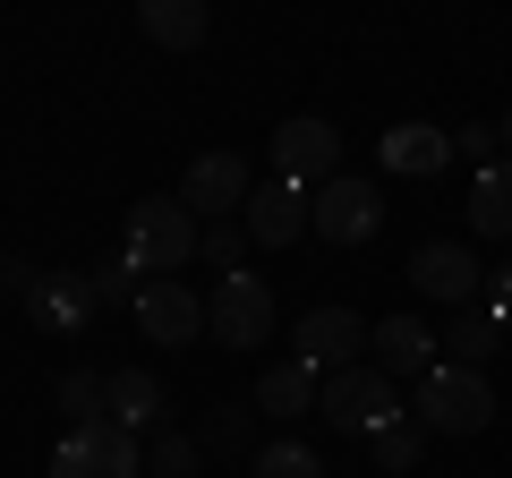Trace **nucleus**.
<instances>
[{
    "label": "nucleus",
    "mask_w": 512,
    "mask_h": 478,
    "mask_svg": "<svg viewBox=\"0 0 512 478\" xmlns=\"http://www.w3.org/2000/svg\"><path fill=\"white\" fill-rule=\"evenodd\" d=\"M205 453H239V444H248V410H205Z\"/></svg>",
    "instance_id": "27"
},
{
    "label": "nucleus",
    "mask_w": 512,
    "mask_h": 478,
    "mask_svg": "<svg viewBox=\"0 0 512 478\" xmlns=\"http://www.w3.org/2000/svg\"><path fill=\"white\" fill-rule=\"evenodd\" d=\"M367 350H376L384 376H427L436 368V333H427L419 316H384V325L367 333Z\"/></svg>",
    "instance_id": "15"
},
{
    "label": "nucleus",
    "mask_w": 512,
    "mask_h": 478,
    "mask_svg": "<svg viewBox=\"0 0 512 478\" xmlns=\"http://www.w3.org/2000/svg\"><path fill=\"white\" fill-rule=\"evenodd\" d=\"M239 222H248V239H256V248H291L299 231H316V214H308V188H291V180L256 188Z\"/></svg>",
    "instance_id": "12"
},
{
    "label": "nucleus",
    "mask_w": 512,
    "mask_h": 478,
    "mask_svg": "<svg viewBox=\"0 0 512 478\" xmlns=\"http://www.w3.org/2000/svg\"><path fill=\"white\" fill-rule=\"evenodd\" d=\"M487 419H495V393H487L478 368L436 359V368L419 376V427H436V436H478Z\"/></svg>",
    "instance_id": "3"
},
{
    "label": "nucleus",
    "mask_w": 512,
    "mask_h": 478,
    "mask_svg": "<svg viewBox=\"0 0 512 478\" xmlns=\"http://www.w3.org/2000/svg\"><path fill=\"white\" fill-rule=\"evenodd\" d=\"M26 308H35V325H43V333H86V316L103 308V299H94V282H86V274H43Z\"/></svg>",
    "instance_id": "16"
},
{
    "label": "nucleus",
    "mask_w": 512,
    "mask_h": 478,
    "mask_svg": "<svg viewBox=\"0 0 512 478\" xmlns=\"http://www.w3.org/2000/svg\"><path fill=\"white\" fill-rule=\"evenodd\" d=\"M274 171L291 188H325V180H342V137H333V120H316V111H299V120H282L274 129Z\"/></svg>",
    "instance_id": "5"
},
{
    "label": "nucleus",
    "mask_w": 512,
    "mask_h": 478,
    "mask_svg": "<svg viewBox=\"0 0 512 478\" xmlns=\"http://www.w3.org/2000/svg\"><path fill=\"white\" fill-rule=\"evenodd\" d=\"M495 137H504V146H512V111H504V129H495Z\"/></svg>",
    "instance_id": "31"
},
{
    "label": "nucleus",
    "mask_w": 512,
    "mask_h": 478,
    "mask_svg": "<svg viewBox=\"0 0 512 478\" xmlns=\"http://www.w3.org/2000/svg\"><path fill=\"white\" fill-rule=\"evenodd\" d=\"M367 453H376L384 470H410V461H419V419H402V427H384V436L367 444Z\"/></svg>",
    "instance_id": "26"
},
{
    "label": "nucleus",
    "mask_w": 512,
    "mask_h": 478,
    "mask_svg": "<svg viewBox=\"0 0 512 478\" xmlns=\"http://www.w3.org/2000/svg\"><path fill=\"white\" fill-rule=\"evenodd\" d=\"M205 325H214L222 350H256L265 333H274V291H265L256 274H222L214 299H205Z\"/></svg>",
    "instance_id": "6"
},
{
    "label": "nucleus",
    "mask_w": 512,
    "mask_h": 478,
    "mask_svg": "<svg viewBox=\"0 0 512 478\" xmlns=\"http://www.w3.org/2000/svg\"><path fill=\"white\" fill-rule=\"evenodd\" d=\"M444 342H453V368H478V376H487V359L504 350V316L478 299V308H461V316H453V333H444Z\"/></svg>",
    "instance_id": "19"
},
{
    "label": "nucleus",
    "mask_w": 512,
    "mask_h": 478,
    "mask_svg": "<svg viewBox=\"0 0 512 478\" xmlns=\"http://www.w3.org/2000/svg\"><path fill=\"white\" fill-rule=\"evenodd\" d=\"M308 214H316V239H333V248H359V239H376V222H384V197L367 180H325L308 197Z\"/></svg>",
    "instance_id": "7"
},
{
    "label": "nucleus",
    "mask_w": 512,
    "mask_h": 478,
    "mask_svg": "<svg viewBox=\"0 0 512 478\" xmlns=\"http://www.w3.org/2000/svg\"><path fill=\"white\" fill-rule=\"evenodd\" d=\"M205 0H146V9H137V35L146 43H163V52H197L205 43Z\"/></svg>",
    "instance_id": "17"
},
{
    "label": "nucleus",
    "mask_w": 512,
    "mask_h": 478,
    "mask_svg": "<svg viewBox=\"0 0 512 478\" xmlns=\"http://www.w3.org/2000/svg\"><path fill=\"white\" fill-rule=\"evenodd\" d=\"M239 248H248V222H205V248H197V257L214 265V274H239Z\"/></svg>",
    "instance_id": "25"
},
{
    "label": "nucleus",
    "mask_w": 512,
    "mask_h": 478,
    "mask_svg": "<svg viewBox=\"0 0 512 478\" xmlns=\"http://www.w3.org/2000/svg\"><path fill=\"white\" fill-rule=\"evenodd\" d=\"M256 188H248V163L239 154H197L188 163V180H180V205L188 214H214V222H231V205H248Z\"/></svg>",
    "instance_id": "10"
},
{
    "label": "nucleus",
    "mask_w": 512,
    "mask_h": 478,
    "mask_svg": "<svg viewBox=\"0 0 512 478\" xmlns=\"http://www.w3.org/2000/svg\"><path fill=\"white\" fill-rule=\"evenodd\" d=\"M52 478H146V444L128 436V427L94 419V427H69L52 453Z\"/></svg>",
    "instance_id": "4"
},
{
    "label": "nucleus",
    "mask_w": 512,
    "mask_h": 478,
    "mask_svg": "<svg viewBox=\"0 0 512 478\" xmlns=\"http://www.w3.org/2000/svg\"><path fill=\"white\" fill-rule=\"evenodd\" d=\"M444 163H453V129H427V120L384 129V171H402V180H436Z\"/></svg>",
    "instance_id": "14"
},
{
    "label": "nucleus",
    "mask_w": 512,
    "mask_h": 478,
    "mask_svg": "<svg viewBox=\"0 0 512 478\" xmlns=\"http://www.w3.org/2000/svg\"><path fill=\"white\" fill-rule=\"evenodd\" d=\"M146 470H154V478H188V470H197V444H188V436H171V427H154Z\"/></svg>",
    "instance_id": "24"
},
{
    "label": "nucleus",
    "mask_w": 512,
    "mask_h": 478,
    "mask_svg": "<svg viewBox=\"0 0 512 478\" xmlns=\"http://www.w3.org/2000/svg\"><path fill=\"white\" fill-rule=\"evenodd\" d=\"M197 248H205V231H197V214H188L180 197H146L137 214H128V257L146 265L154 282H171Z\"/></svg>",
    "instance_id": "2"
},
{
    "label": "nucleus",
    "mask_w": 512,
    "mask_h": 478,
    "mask_svg": "<svg viewBox=\"0 0 512 478\" xmlns=\"http://www.w3.org/2000/svg\"><path fill=\"white\" fill-rule=\"evenodd\" d=\"M316 393H325V376H316L308 359H291V368H265V376H256V410H274V419L316 410Z\"/></svg>",
    "instance_id": "18"
},
{
    "label": "nucleus",
    "mask_w": 512,
    "mask_h": 478,
    "mask_svg": "<svg viewBox=\"0 0 512 478\" xmlns=\"http://www.w3.org/2000/svg\"><path fill=\"white\" fill-rule=\"evenodd\" d=\"M94 299H103V308H137V299H146V265H137V257L94 265Z\"/></svg>",
    "instance_id": "21"
},
{
    "label": "nucleus",
    "mask_w": 512,
    "mask_h": 478,
    "mask_svg": "<svg viewBox=\"0 0 512 478\" xmlns=\"http://www.w3.org/2000/svg\"><path fill=\"white\" fill-rule=\"evenodd\" d=\"M376 325H359L350 308H308L299 316V333H291V359H308L316 376H333V368H359V342Z\"/></svg>",
    "instance_id": "8"
},
{
    "label": "nucleus",
    "mask_w": 512,
    "mask_h": 478,
    "mask_svg": "<svg viewBox=\"0 0 512 478\" xmlns=\"http://www.w3.org/2000/svg\"><path fill=\"white\" fill-rule=\"evenodd\" d=\"M487 308L512 325V265H495V274H487Z\"/></svg>",
    "instance_id": "30"
},
{
    "label": "nucleus",
    "mask_w": 512,
    "mask_h": 478,
    "mask_svg": "<svg viewBox=\"0 0 512 478\" xmlns=\"http://www.w3.org/2000/svg\"><path fill=\"white\" fill-rule=\"evenodd\" d=\"M410 282L427 299H444V308H478V257L461 239H427L419 257H410Z\"/></svg>",
    "instance_id": "9"
},
{
    "label": "nucleus",
    "mask_w": 512,
    "mask_h": 478,
    "mask_svg": "<svg viewBox=\"0 0 512 478\" xmlns=\"http://www.w3.org/2000/svg\"><path fill=\"white\" fill-rule=\"evenodd\" d=\"M316 410H325L342 436H367L376 444L384 427H402V402H393V376L367 359V368H333L325 376V393H316Z\"/></svg>",
    "instance_id": "1"
},
{
    "label": "nucleus",
    "mask_w": 512,
    "mask_h": 478,
    "mask_svg": "<svg viewBox=\"0 0 512 478\" xmlns=\"http://www.w3.org/2000/svg\"><path fill=\"white\" fill-rule=\"evenodd\" d=\"M453 154H470V163L487 171L495 163V129H453Z\"/></svg>",
    "instance_id": "28"
},
{
    "label": "nucleus",
    "mask_w": 512,
    "mask_h": 478,
    "mask_svg": "<svg viewBox=\"0 0 512 478\" xmlns=\"http://www.w3.org/2000/svg\"><path fill=\"white\" fill-rule=\"evenodd\" d=\"M163 385H154V368H120V376H103V419L111 427H128V436H154L163 427Z\"/></svg>",
    "instance_id": "13"
},
{
    "label": "nucleus",
    "mask_w": 512,
    "mask_h": 478,
    "mask_svg": "<svg viewBox=\"0 0 512 478\" xmlns=\"http://www.w3.org/2000/svg\"><path fill=\"white\" fill-rule=\"evenodd\" d=\"M256 478H325V461H316L299 436H282V444H265V453H256Z\"/></svg>",
    "instance_id": "22"
},
{
    "label": "nucleus",
    "mask_w": 512,
    "mask_h": 478,
    "mask_svg": "<svg viewBox=\"0 0 512 478\" xmlns=\"http://www.w3.org/2000/svg\"><path fill=\"white\" fill-rule=\"evenodd\" d=\"M60 402H69L77 427H94V419H103V376H94V368H69V376H60Z\"/></svg>",
    "instance_id": "23"
},
{
    "label": "nucleus",
    "mask_w": 512,
    "mask_h": 478,
    "mask_svg": "<svg viewBox=\"0 0 512 478\" xmlns=\"http://www.w3.org/2000/svg\"><path fill=\"white\" fill-rule=\"evenodd\" d=\"M470 231L478 239H512V163H487L470 188Z\"/></svg>",
    "instance_id": "20"
},
{
    "label": "nucleus",
    "mask_w": 512,
    "mask_h": 478,
    "mask_svg": "<svg viewBox=\"0 0 512 478\" xmlns=\"http://www.w3.org/2000/svg\"><path fill=\"white\" fill-rule=\"evenodd\" d=\"M35 282H43L35 265H18V257H0V291H18V299H35Z\"/></svg>",
    "instance_id": "29"
},
{
    "label": "nucleus",
    "mask_w": 512,
    "mask_h": 478,
    "mask_svg": "<svg viewBox=\"0 0 512 478\" xmlns=\"http://www.w3.org/2000/svg\"><path fill=\"white\" fill-rule=\"evenodd\" d=\"M137 325H146V342L188 350V342L205 333V299L188 291V282H146V299H137Z\"/></svg>",
    "instance_id": "11"
}]
</instances>
